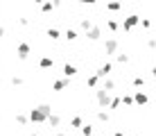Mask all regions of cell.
Returning <instances> with one entry per match:
<instances>
[{
    "mask_svg": "<svg viewBox=\"0 0 156 136\" xmlns=\"http://www.w3.org/2000/svg\"><path fill=\"white\" fill-rule=\"evenodd\" d=\"M82 125V118H73V127H79Z\"/></svg>",
    "mask_w": 156,
    "mask_h": 136,
    "instance_id": "26",
    "label": "cell"
},
{
    "mask_svg": "<svg viewBox=\"0 0 156 136\" xmlns=\"http://www.w3.org/2000/svg\"><path fill=\"white\" fill-rule=\"evenodd\" d=\"M104 50H106V54H113V52L118 50V39H106Z\"/></svg>",
    "mask_w": 156,
    "mask_h": 136,
    "instance_id": "3",
    "label": "cell"
},
{
    "mask_svg": "<svg viewBox=\"0 0 156 136\" xmlns=\"http://www.w3.org/2000/svg\"><path fill=\"white\" fill-rule=\"evenodd\" d=\"M16 120H18V125H25V123H27V118H25V116H16Z\"/></svg>",
    "mask_w": 156,
    "mask_h": 136,
    "instance_id": "25",
    "label": "cell"
},
{
    "mask_svg": "<svg viewBox=\"0 0 156 136\" xmlns=\"http://www.w3.org/2000/svg\"><path fill=\"white\" fill-rule=\"evenodd\" d=\"M82 134H84V136H90V134H93V127H90V125H84V127H82Z\"/></svg>",
    "mask_w": 156,
    "mask_h": 136,
    "instance_id": "14",
    "label": "cell"
},
{
    "mask_svg": "<svg viewBox=\"0 0 156 136\" xmlns=\"http://www.w3.org/2000/svg\"><path fill=\"white\" fill-rule=\"evenodd\" d=\"M39 66L41 68H50V66H55V59H52V57H43L39 61Z\"/></svg>",
    "mask_w": 156,
    "mask_h": 136,
    "instance_id": "7",
    "label": "cell"
},
{
    "mask_svg": "<svg viewBox=\"0 0 156 136\" xmlns=\"http://www.w3.org/2000/svg\"><path fill=\"white\" fill-rule=\"evenodd\" d=\"M2 34H5V30H2V27H0V36H2Z\"/></svg>",
    "mask_w": 156,
    "mask_h": 136,
    "instance_id": "30",
    "label": "cell"
},
{
    "mask_svg": "<svg viewBox=\"0 0 156 136\" xmlns=\"http://www.w3.org/2000/svg\"><path fill=\"white\" fill-rule=\"evenodd\" d=\"M100 34H102V30H100V27H90L86 36H88L90 41H98V39H100Z\"/></svg>",
    "mask_w": 156,
    "mask_h": 136,
    "instance_id": "5",
    "label": "cell"
},
{
    "mask_svg": "<svg viewBox=\"0 0 156 136\" xmlns=\"http://www.w3.org/2000/svg\"><path fill=\"white\" fill-rule=\"evenodd\" d=\"M113 136H125V134H122V132H115V134H113Z\"/></svg>",
    "mask_w": 156,
    "mask_h": 136,
    "instance_id": "28",
    "label": "cell"
},
{
    "mask_svg": "<svg viewBox=\"0 0 156 136\" xmlns=\"http://www.w3.org/2000/svg\"><path fill=\"white\" fill-rule=\"evenodd\" d=\"M109 102H111V97H109V93H106V89H98V105L106 107Z\"/></svg>",
    "mask_w": 156,
    "mask_h": 136,
    "instance_id": "2",
    "label": "cell"
},
{
    "mask_svg": "<svg viewBox=\"0 0 156 136\" xmlns=\"http://www.w3.org/2000/svg\"><path fill=\"white\" fill-rule=\"evenodd\" d=\"M66 84H68L66 79H57V82H55L52 86H55V91H61V89H66Z\"/></svg>",
    "mask_w": 156,
    "mask_h": 136,
    "instance_id": "11",
    "label": "cell"
},
{
    "mask_svg": "<svg viewBox=\"0 0 156 136\" xmlns=\"http://www.w3.org/2000/svg\"><path fill=\"white\" fill-rule=\"evenodd\" d=\"M138 23H140V18H138V16H129L125 23H122V30H131V27L138 25Z\"/></svg>",
    "mask_w": 156,
    "mask_h": 136,
    "instance_id": "4",
    "label": "cell"
},
{
    "mask_svg": "<svg viewBox=\"0 0 156 136\" xmlns=\"http://www.w3.org/2000/svg\"><path fill=\"white\" fill-rule=\"evenodd\" d=\"M152 73H154V77H156V68H154V70H152Z\"/></svg>",
    "mask_w": 156,
    "mask_h": 136,
    "instance_id": "31",
    "label": "cell"
},
{
    "mask_svg": "<svg viewBox=\"0 0 156 136\" xmlns=\"http://www.w3.org/2000/svg\"><path fill=\"white\" fill-rule=\"evenodd\" d=\"M122 102H125V105H133V97L131 95H122Z\"/></svg>",
    "mask_w": 156,
    "mask_h": 136,
    "instance_id": "20",
    "label": "cell"
},
{
    "mask_svg": "<svg viewBox=\"0 0 156 136\" xmlns=\"http://www.w3.org/2000/svg\"><path fill=\"white\" fill-rule=\"evenodd\" d=\"M98 118H100L102 123H104V120H109V113H106V111H100V113H98Z\"/></svg>",
    "mask_w": 156,
    "mask_h": 136,
    "instance_id": "19",
    "label": "cell"
},
{
    "mask_svg": "<svg viewBox=\"0 0 156 136\" xmlns=\"http://www.w3.org/2000/svg\"><path fill=\"white\" fill-rule=\"evenodd\" d=\"M52 7H55V2H43V12H52Z\"/></svg>",
    "mask_w": 156,
    "mask_h": 136,
    "instance_id": "15",
    "label": "cell"
},
{
    "mask_svg": "<svg viewBox=\"0 0 156 136\" xmlns=\"http://www.w3.org/2000/svg\"><path fill=\"white\" fill-rule=\"evenodd\" d=\"M48 36H52V39H59V32H57V30H50V32H48Z\"/></svg>",
    "mask_w": 156,
    "mask_h": 136,
    "instance_id": "24",
    "label": "cell"
},
{
    "mask_svg": "<svg viewBox=\"0 0 156 136\" xmlns=\"http://www.w3.org/2000/svg\"><path fill=\"white\" fill-rule=\"evenodd\" d=\"M34 2H36V5H43V2H45V0H34Z\"/></svg>",
    "mask_w": 156,
    "mask_h": 136,
    "instance_id": "27",
    "label": "cell"
},
{
    "mask_svg": "<svg viewBox=\"0 0 156 136\" xmlns=\"http://www.w3.org/2000/svg\"><path fill=\"white\" fill-rule=\"evenodd\" d=\"M133 84H136V86H145V79L143 77H136V79H133Z\"/></svg>",
    "mask_w": 156,
    "mask_h": 136,
    "instance_id": "22",
    "label": "cell"
},
{
    "mask_svg": "<svg viewBox=\"0 0 156 136\" xmlns=\"http://www.w3.org/2000/svg\"><path fill=\"white\" fill-rule=\"evenodd\" d=\"M27 54H30V46H27V43H20V46H18V57L25 59Z\"/></svg>",
    "mask_w": 156,
    "mask_h": 136,
    "instance_id": "6",
    "label": "cell"
},
{
    "mask_svg": "<svg viewBox=\"0 0 156 136\" xmlns=\"http://www.w3.org/2000/svg\"><path fill=\"white\" fill-rule=\"evenodd\" d=\"M106 7H109V9H111V12H118V9H120V7H122V5H120V2H118V0H111V2H109V5H106Z\"/></svg>",
    "mask_w": 156,
    "mask_h": 136,
    "instance_id": "13",
    "label": "cell"
},
{
    "mask_svg": "<svg viewBox=\"0 0 156 136\" xmlns=\"http://www.w3.org/2000/svg\"><path fill=\"white\" fill-rule=\"evenodd\" d=\"M66 36H68L70 41H75V39H77V32H75V30H68V32H66Z\"/></svg>",
    "mask_w": 156,
    "mask_h": 136,
    "instance_id": "16",
    "label": "cell"
},
{
    "mask_svg": "<svg viewBox=\"0 0 156 136\" xmlns=\"http://www.w3.org/2000/svg\"><path fill=\"white\" fill-rule=\"evenodd\" d=\"M120 97H113V100H111V109H118V107H120Z\"/></svg>",
    "mask_w": 156,
    "mask_h": 136,
    "instance_id": "18",
    "label": "cell"
},
{
    "mask_svg": "<svg viewBox=\"0 0 156 136\" xmlns=\"http://www.w3.org/2000/svg\"><path fill=\"white\" fill-rule=\"evenodd\" d=\"M57 136H66V134H57Z\"/></svg>",
    "mask_w": 156,
    "mask_h": 136,
    "instance_id": "32",
    "label": "cell"
},
{
    "mask_svg": "<svg viewBox=\"0 0 156 136\" xmlns=\"http://www.w3.org/2000/svg\"><path fill=\"white\" fill-rule=\"evenodd\" d=\"M106 25H109V30H111V32H115V30H118V23H115V20H109Z\"/></svg>",
    "mask_w": 156,
    "mask_h": 136,
    "instance_id": "21",
    "label": "cell"
},
{
    "mask_svg": "<svg viewBox=\"0 0 156 136\" xmlns=\"http://www.w3.org/2000/svg\"><path fill=\"white\" fill-rule=\"evenodd\" d=\"M98 79H100V75H93V77H88V86H95V84H98Z\"/></svg>",
    "mask_w": 156,
    "mask_h": 136,
    "instance_id": "17",
    "label": "cell"
},
{
    "mask_svg": "<svg viewBox=\"0 0 156 136\" xmlns=\"http://www.w3.org/2000/svg\"><path fill=\"white\" fill-rule=\"evenodd\" d=\"M75 73H77V68H75V66H70V64H66V66H63V75H66V77H73Z\"/></svg>",
    "mask_w": 156,
    "mask_h": 136,
    "instance_id": "8",
    "label": "cell"
},
{
    "mask_svg": "<svg viewBox=\"0 0 156 136\" xmlns=\"http://www.w3.org/2000/svg\"><path fill=\"white\" fill-rule=\"evenodd\" d=\"M48 123H50L52 127H59V123H61V118H59V116H52V113H50V118H48Z\"/></svg>",
    "mask_w": 156,
    "mask_h": 136,
    "instance_id": "12",
    "label": "cell"
},
{
    "mask_svg": "<svg viewBox=\"0 0 156 136\" xmlns=\"http://www.w3.org/2000/svg\"><path fill=\"white\" fill-rule=\"evenodd\" d=\"M133 102H138V105H145V102H147V95H145V93H140V91H138V93L133 95Z\"/></svg>",
    "mask_w": 156,
    "mask_h": 136,
    "instance_id": "10",
    "label": "cell"
},
{
    "mask_svg": "<svg viewBox=\"0 0 156 136\" xmlns=\"http://www.w3.org/2000/svg\"><path fill=\"white\" fill-rule=\"evenodd\" d=\"M111 68H113V66H111V64H104V66H102V68L98 70V75H100V77H106V75L111 73Z\"/></svg>",
    "mask_w": 156,
    "mask_h": 136,
    "instance_id": "9",
    "label": "cell"
},
{
    "mask_svg": "<svg viewBox=\"0 0 156 136\" xmlns=\"http://www.w3.org/2000/svg\"><path fill=\"white\" fill-rule=\"evenodd\" d=\"M82 2H88V5H90V2H95V0H82Z\"/></svg>",
    "mask_w": 156,
    "mask_h": 136,
    "instance_id": "29",
    "label": "cell"
},
{
    "mask_svg": "<svg viewBox=\"0 0 156 136\" xmlns=\"http://www.w3.org/2000/svg\"><path fill=\"white\" fill-rule=\"evenodd\" d=\"M127 59H129L127 54H118V61H120V64H127Z\"/></svg>",
    "mask_w": 156,
    "mask_h": 136,
    "instance_id": "23",
    "label": "cell"
},
{
    "mask_svg": "<svg viewBox=\"0 0 156 136\" xmlns=\"http://www.w3.org/2000/svg\"><path fill=\"white\" fill-rule=\"evenodd\" d=\"M30 118H32L34 123H43V120H48V118H50V107L43 105V107H39V109H34V111L30 113Z\"/></svg>",
    "mask_w": 156,
    "mask_h": 136,
    "instance_id": "1",
    "label": "cell"
}]
</instances>
